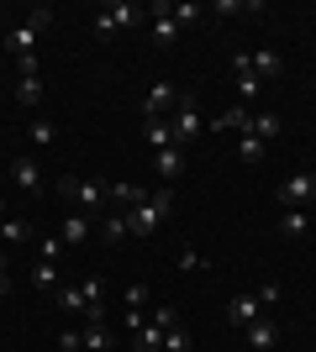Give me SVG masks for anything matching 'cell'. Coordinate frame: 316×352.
I'll use <instances>...</instances> for the list:
<instances>
[{"label": "cell", "instance_id": "obj_23", "mask_svg": "<svg viewBox=\"0 0 316 352\" xmlns=\"http://www.w3.org/2000/svg\"><path fill=\"white\" fill-rule=\"evenodd\" d=\"M238 153H242V163H248V168H258V163H264V153H269V142H258L253 132H242V137H238Z\"/></svg>", "mask_w": 316, "mask_h": 352}, {"label": "cell", "instance_id": "obj_39", "mask_svg": "<svg viewBox=\"0 0 316 352\" xmlns=\"http://www.w3.org/2000/svg\"><path fill=\"white\" fill-rule=\"evenodd\" d=\"M111 352H116V347H111Z\"/></svg>", "mask_w": 316, "mask_h": 352}, {"label": "cell", "instance_id": "obj_29", "mask_svg": "<svg viewBox=\"0 0 316 352\" xmlns=\"http://www.w3.org/2000/svg\"><path fill=\"white\" fill-rule=\"evenodd\" d=\"M306 226H311V210H285V221H280L285 236H306Z\"/></svg>", "mask_w": 316, "mask_h": 352}, {"label": "cell", "instance_id": "obj_35", "mask_svg": "<svg viewBox=\"0 0 316 352\" xmlns=\"http://www.w3.org/2000/svg\"><path fill=\"white\" fill-rule=\"evenodd\" d=\"M258 305H264V310H269V305H280V284H258Z\"/></svg>", "mask_w": 316, "mask_h": 352}, {"label": "cell", "instance_id": "obj_31", "mask_svg": "<svg viewBox=\"0 0 316 352\" xmlns=\"http://www.w3.org/2000/svg\"><path fill=\"white\" fill-rule=\"evenodd\" d=\"M158 352H190V331H185V326H169L164 331V347Z\"/></svg>", "mask_w": 316, "mask_h": 352}, {"label": "cell", "instance_id": "obj_22", "mask_svg": "<svg viewBox=\"0 0 316 352\" xmlns=\"http://www.w3.org/2000/svg\"><path fill=\"white\" fill-rule=\"evenodd\" d=\"M248 121H253V111H242V105H232V111H222V116L211 121L216 132H248Z\"/></svg>", "mask_w": 316, "mask_h": 352}, {"label": "cell", "instance_id": "obj_34", "mask_svg": "<svg viewBox=\"0 0 316 352\" xmlns=\"http://www.w3.org/2000/svg\"><path fill=\"white\" fill-rule=\"evenodd\" d=\"M59 347H63V352H85V331H79V326H69V331L59 337Z\"/></svg>", "mask_w": 316, "mask_h": 352}, {"label": "cell", "instance_id": "obj_9", "mask_svg": "<svg viewBox=\"0 0 316 352\" xmlns=\"http://www.w3.org/2000/svg\"><path fill=\"white\" fill-rule=\"evenodd\" d=\"M153 168H158V184H174L185 174V147H164V153H153Z\"/></svg>", "mask_w": 316, "mask_h": 352}, {"label": "cell", "instance_id": "obj_12", "mask_svg": "<svg viewBox=\"0 0 316 352\" xmlns=\"http://www.w3.org/2000/svg\"><path fill=\"white\" fill-rule=\"evenodd\" d=\"M95 232V221L85 216V210H69V216H63V226H59V236H63V248H79V242H85V236Z\"/></svg>", "mask_w": 316, "mask_h": 352}, {"label": "cell", "instance_id": "obj_36", "mask_svg": "<svg viewBox=\"0 0 316 352\" xmlns=\"http://www.w3.org/2000/svg\"><path fill=\"white\" fill-rule=\"evenodd\" d=\"M153 326H158V331H169V326H180V316H174L169 305H158V310H153Z\"/></svg>", "mask_w": 316, "mask_h": 352}, {"label": "cell", "instance_id": "obj_10", "mask_svg": "<svg viewBox=\"0 0 316 352\" xmlns=\"http://www.w3.org/2000/svg\"><path fill=\"white\" fill-rule=\"evenodd\" d=\"M258 316H264V305H258V294H238V300L227 305V321L238 326V331H248V326H253Z\"/></svg>", "mask_w": 316, "mask_h": 352}, {"label": "cell", "instance_id": "obj_33", "mask_svg": "<svg viewBox=\"0 0 316 352\" xmlns=\"http://www.w3.org/2000/svg\"><path fill=\"white\" fill-rule=\"evenodd\" d=\"M180 268H185V274H200V268H211V263L200 258L196 248H185V252H180Z\"/></svg>", "mask_w": 316, "mask_h": 352}, {"label": "cell", "instance_id": "obj_37", "mask_svg": "<svg viewBox=\"0 0 316 352\" xmlns=\"http://www.w3.org/2000/svg\"><path fill=\"white\" fill-rule=\"evenodd\" d=\"M0 294H11V268L0 263Z\"/></svg>", "mask_w": 316, "mask_h": 352}, {"label": "cell", "instance_id": "obj_4", "mask_svg": "<svg viewBox=\"0 0 316 352\" xmlns=\"http://www.w3.org/2000/svg\"><path fill=\"white\" fill-rule=\"evenodd\" d=\"M280 206L285 210H311L316 206V174L311 168H301V174H290L285 184H280Z\"/></svg>", "mask_w": 316, "mask_h": 352}, {"label": "cell", "instance_id": "obj_27", "mask_svg": "<svg viewBox=\"0 0 316 352\" xmlns=\"http://www.w3.org/2000/svg\"><path fill=\"white\" fill-rule=\"evenodd\" d=\"M16 100L37 111V105H43V79H16Z\"/></svg>", "mask_w": 316, "mask_h": 352}, {"label": "cell", "instance_id": "obj_19", "mask_svg": "<svg viewBox=\"0 0 316 352\" xmlns=\"http://www.w3.org/2000/svg\"><path fill=\"white\" fill-rule=\"evenodd\" d=\"M101 236L111 242V248H116V242H127V236H132V221H127V210H111V216L101 221Z\"/></svg>", "mask_w": 316, "mask_h": 352}, {"label": "cell", "instance_id": "obj_7", "mask_svg": "<svg viewBox=\"0 0 316 352\" xmlns=\"http://www.w3.org/2000/svg\"><path fill=\"white\" fill-rule=\"evenodd\" d=\"M174 100H180V89L169 85V79H158L148 89V100H143V121H164V111H174Z\"/></svg>", "mask_w": 316, "mask_h": 352}, {"label": "cell", "instance_id": "obj_2", "mask_svg": "<svg viewBox=\"0 0 316 352\" xmlns=\"http://www.w3.org/2000/svg\"><path fill=\"white\" fill-rule=\"evenodd\" d=\"M59 195L69 200L74 210H101V206H111V190H105V179H74V174H63L59 179Z\"/></svg>", "mask_w": 316, "mask_h": 352}, {"label": "cell", "instance_id": "obj_26", "mask_svg": "<svg viewBox=\"0 0 316 352\" xmlns=\"http://www.w3.org/2000/svg\"><path fill=\"white\" fill-rule=\"evenodd\" d=\"M53 137H59V126H53V121H48V116H32V126H27V142H32V147H48Z\"/></svg>", "mask_w": 316, "mask_h": 352}, {"label": "cell", "instance_id": "obj_21", "mask_svg": "<svg viewBox=\"0 0 316 352\" xmlns=\"http://www.w3.org/2000/svg\"><path fill=\"white\" fill-rule=\"evenodd\" d=\"M143 137L153 142V153H164V147H180V142H174V126H169V121H143Z\"/></svg>", "mask_w": 316, "mask_h": 352}, {"label": "cell", "instance_id": "obj_5", "mask_svg": "<svg viewBox=\"0 0 316 352\" xmlns=\"http://www.w3.org/2000/svg\"><path fill=\"white\" fill-rule=\"evenodd\" d=\"M143 21V11H137L132 0H116V6H101V16H95V37H111V32H127Z\"/></svg>", "mask_w": 316, "mask_h": 352}, {"label": "cell", "instance_id": "obj_1", "mask_svg": "<svg viewBox=\"0 0 316 352\" xmlns=\"http://www.w3.org/2000/svg\"><path fill=\"white\" fill-rule=\"evenodd\" d=\"M169 210H174V190H164V184H158V190H153L143 206L127 210V221H132V236H153V232H158V221H169Z\"/></svg>", "mask_w": 316, "mask_h": 352}, {"label": "cell", "instance_id": "obj_15", "mask_svg": "<svg viewBox=\"0 0 316 352\" xmlns=\"http://www.w3.org/2000/svg\"><path fill=\"white\" fill-rule=\"evenodd\" d=\"M53 305L69 310V316H85V310H90V300H85V289H79V284H59V289H53Z\"/></svg>", "mask_w": 316, "mask_h": 352}, {"label": "cell", "instance_id": "obj_14", "mask_svg": "<svg viewBox=\"0 0 316 352\" xmlns=\"http://www.w3.org/2000/svg\"><path fill=\"white\" fill-rule=\"evenodd\" d=\"M232 79H238L242 100H258V89H264V79H258V74H253V63H248V53H238V58H232Z\"/></svg>", "mask_w": 316, "mask_h": 352}, {"label": "cell", "instance_id": "obj_8", "mask_svg": "<svg viewBox=\"0 0 316 352\" xmlns=\"http://www.w3.org/2000/svg\"><path fill=\"white\" fill-rule=\"evenodd\" d=\"M153 43L158 47H174L180 43V27H174V16H169V0H153Z\"/></svg>", "mask_w": 316, "mask_h": 352}, {"label": "cell", "instance_id": "obj_24", "mask_svg": "<svg viewBox=\"0 0 316 352\" xmlns=\"http://www.w3.org/2000/svg\"><path fill=\"white\" fill-rule=\"evenodd\" d=\"M169 16H174V27H200V21H206V11H200V6H190V0H180V6H169Z\"/></svg>", "mask_w": 316, "mask_h": 352}, {"label": "cell", "instance_id": "obj_6", "mask_svg": "<svg viewBox=\"0 0 316 352\" xmlns=\"http://www.w3.org/2000/svg\"><path fill=\"white\" fill-rule=\"evenodd\" d=\"M169 126H174V142H180V147L200 132V111H196V100H190V95H180V100H174V121H169Z\"/></svg>", "mask_w": 316, "mask_h": 352}, {"label": "cell", "instance_id": "obj_28", "mask_svg": "<svg viewBox=\"0 0 316 352\" xmlns=\"http://www.w3.org/2000/svg\"><path fill=\"white\" fill-rule=\"evenodd\" d=\"M132 347H137V352H158V347H164V331H158L153 321H143V331H137Z\"/></svg>", "mask_w": 316, "mask_h": 352}, {"label": "cell", "instance_id": "obj_30", "mask_svg": "<svg viewBox=\"0 0 316 352\" xmlns=\"http://www.w3.org/2000/svg\"><path fill=\"white\" fill-rule=\"evenodd\" d=\"M32 284H37V289H59V263H48V258H43V263L32 268Z\"/></svg>", "mask_w": 316, "mask_h": 352}, {"label": "cell", "instance_id": "obj_25", "mask_svg": "<svg viewBox=\"0 0 316 352\" xmlns=\"http://www.w3.org/2000/svg\"><path fill=\"white\" fill-rule=\"evenodd\" d=\"M0 242H11V248H16V242H32V226L21 216H6V221H0Z\"/></svg>", "mask_w": 316, "mask_h": 352}, {"label": "cell", "instance_id": "obj_3", "mask_svg": "<svg viewBox=\"0 0 316 352\" xmlns=\"http://www.w3.org/2000/svg\"><path fill=\"white\" fill-rule=\"evenodd\" d=\"M48 21H53V11H48V6H37V11H32L21 27L6 32V53H11V58H27V53H37V37L48 32Z\"/></svg>", "mask_w": 316, "mask_h": 352}, {"label": "cell", "instance_id": "obj_38", "mask_svg": "<svg viewBox=\"0 0 316 352\" xmlns=\"http://www.w3.org/2000/svg\"><path fill=\"white\" fill-rule=\"evenodd\" d=\"M0 221H6V195H0Z\"/></svg>", "mask_w": 316, "mask_h": 352}, {"label": "cell", "instance_id": "obj_16", "mask_svg": "<svg viewBox=\"0 0 316 352\" xmlns=\"http://www.w3.org/2000/svg\"><path fill=\"white\" fill-rule=\"evenodd\" d=\"M248 132H253L258 142H274V137L285 132V121L274 116V111H253V121H248Z\"/></svg>", "mask_w": 316, "mask_h": 352}, {"label": "cell", "instance_id": "obj_20", "mask_svg": "<svg viewBox=\"0 0 316 352\" xmlns=\"http://www.w3.org/2000/svg\"><path fill=\"white\" fill-rule=\"evenodd\" d=\"M248 63H253V74H258V79H274V74L285 69V58H280L274 47H258V53H248Z\"/></svg>", "mask_w": 316, "mask_h": 352}, {"label": "cell", "instance_id": "obj_11", "mask_svg": "<svg viewBox=\"0 0 316 352\" xmlns=\"http://www.w3.org/2000/svg\"><path fill=\"white\" fill-rule=\"evenodd\" d=\"M280 337H285V331H280V321H274V316H258V321L248 326V347H258V352L280 347Z\"/></svg>", "mask_w": 316, "mask_h": 352}, {"label": "cell", "instance_id": "obj_13", "mask_svg": "<svg viewBox=\"0 0 316 352\" xmlns=\"http://www.w3.org/2000/svg\"><path fill=\"white\" fill-rule=\"evenodd\" d=\"M11 179H16V190H27V195H37L43 190V168L21 153V158H11Z\"/></svg>", "mask_w": 316, "mask_h": 352}, {"label": "cell", "instance_id": "obj_18", "mask_svg": "<svg viewBox=\"0 0 316 352\" xmlns=\"http://www.w3.org/2000/svg\"><path fill=\"white\" fill-rule=\"evenodd\" d=\"M105 190H111V206H127V210H132V206H143V200H148V184H105Z\"/></svg>", "mask_w": 316, "mask_h": 352}, {"label": "cell", "instance_id": "obj_17", "mask_svg": "<svg viewBox=\"0 0 316 352\" xmlns=\"http://www.w3.org/2000/svg\"><path fill=\"white\" fill-rule=\"evenodd\" d=\"M79 331H85V352H111V347H116V342H111V326H105V321H85Z\"/></svg>", "mask_w": 316, "mask_h": 352}, {"label": "cell", "instance_id": "obj_32", "mask_svg": "<svg viewBox=\"0 0 316 352\" xmlns=\"http://www.w3.org/2000/svg\"><path fill=\"white\" fill-rule=\"evenodd\" d=\"M121 305H127V310H143V305H148V284H127Z\"/></svg>", "mask_w": 316, "mask_h": 352}]
</instances>
